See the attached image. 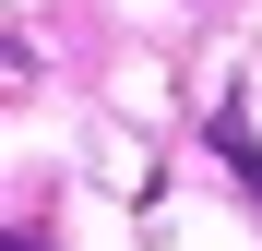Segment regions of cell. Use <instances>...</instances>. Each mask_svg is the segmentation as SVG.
I'll return each mask as SVG.
<instances>
[{"mask_svg": "<svg viewBox=\"0 0 262 251\" xmlns=\"http://www.w3.org/2000/svg\"><path fill=\"white\" fill-rule=\"evenodd\" d=\"M214 156H227V167H238V180L262 191V144H250V120H238V108H214Z\"/></svg>", "mask_w": 262, "mask_h": 251, "instance_id": "obj_1", "label": "cell"}, {"mask_svg": "<svg viewBox=\"0 0 262 251\" xmlns=\"http://www.w3.org/2000/svg\"><path fill=\"white\" fill-rule=\"evenodd\" d=\"M12 251H48V239H12Z\"/></svg>", "mask_w": 262, "mask_h": 251, "instance_id": "obj_2", "label": "cell"}]
</instances>
